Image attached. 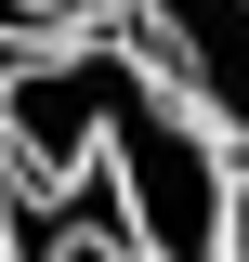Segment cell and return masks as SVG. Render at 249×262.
<instances>
[{"label":"cell","mask_w":249,"mask_h":262,"mask_svg":"<svg viewBox=\"0 0 249 262\" xmlns=\"http://www.w3.org/2000/svg\"><path fill=\"white\" fill-rule=\"evenodd\" d=\"M0 262H13V223H0Z\"/></svg>","instance_id":"6"},{"label":"cell","mask_w":249,"mask_h":262,"mask_svg":"<svg viewBox=\"0 0 249 262\" xmlns=\"http://www.w3.org/2000/svg\"><path fill=\"white\" fill-rule=\"evenodd\" d=\"M118 39L223 131V144H249V0H118Z\"/></svg>","instance_id":"2"},{"label":"cell","mask_w":249,"mask_h":262,"mask_svg":"<svg viewBox=\"0 0 249 262\" xmlns=\"http://www.w3.org/2000/svg\"><path fill=\"white\" fill-rule=\"evenodd\" d=\"M223 262H249V144H236V170H223Z\"/></svg>","instance_id":"5"},{"label":"cell","mask_w":249,"mask_h":262,"mask_svg":"<svg viewBox=\"0 0 249 262\" xmlns=\"http://www.w3.org/2000/svg\"><path fill=\"white\" fill-rule=\"evenodd\" d=\"M0 66H13V53H0Z\"/></svg>","instance_id":"7"},{"label":"cell","mask_w":249,"mask_h":262,"mask_svg":"<svg viewBox=\"0 0 249 262\" xmlns=\"http://www.w3.org/2000/svg\"><path fill=\"white\" fill-rule=\"evenodd\" d=\"M39 262H144V249H131L118 223H92V210H79L66 236H39Z\"/></svg>","instance_id":"4"},{"label":"cell","mask_w":249,"mask_h":262,"mask_svg":"<svg viewBox=\"0 0 249 262\" xmlns=\"http://www.w3.org/2000/svg\"><path fill=\"white\" fill-rule=\"evenodd\" d=\"M118 0H0V53H39V39H105Z\"/></svg>","instance_id":"3"},{"label":"cell","mask_w":249,"mask_h":262,"mask_svg":"<svg viewBox=\"0 0 249 262\" xmlns=\"http://www.w3.org/2000/svg\"><path fill=\"white\" fill-rule=\"evenodd\" d=\"M223 170H236V144L105 27L92 39V184L118 196V236L144 262H223Z\"/></svg>","instance_id":"1"}]
</instances>
